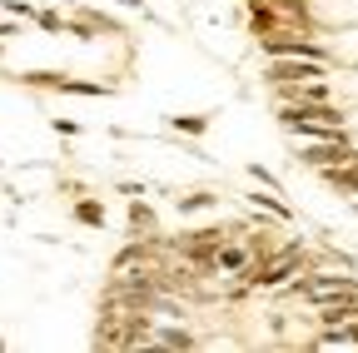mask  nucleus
Masks as SVG:
<instances>
[{
  "label": "nucleus",
  "instance_id": "7ed1b4c3",
  "mask_svg": "<svg viewBox=\"0 0 358 353\" xmlns=\"http://www.w3.org/2000/svg\"><path fill=\"white\" fill-rule=\"evenodd\" d=\"M299 269H303V249H299V244H289L274 264H249L244 284H249V289H284Z\"/></svg>",
  "mask_w": 358,
  "mask_h": 353
},
{
  "label": "nucleus",
  "instance_id": "1a4fd4ad",
  "mask_svg": "<svg viewBox=\"0 0 358 353\" xmlns=\"http://www.w3.org/2000/svg\"><path fill=\"white\" fill-rule=\"evenodd\" d=\"M155 259H159V239H134V244H124L115 254V274L120 269H134V264H155Z\"/></svg>",
  "mask_w": 358,
  "mask_h": 353
},
{
  "label": "nucleus",
  "instance_id": "412c9836",
  "mask_svg": "<svg viewBox=\"0 0 358 353\" xmlns=\"http://www.w3.org/2000/svg\"><path fill=\"white\" fill-rule=\"evenodd\" d=\"M0 6H6V10H10V15H30V20H35V10H30V6H25V0H0Z\"/></svg>",
  "mask_w": 358,
  "mask_h": 353
},
{
  "label": "nucleus",
  "instance_id": "39448f33",
  "mask_svg": "<svg viewBox=\"0 0 358 353\" xmlns=\"http://www.w3.org/2000/svg\"><path fill=\"white\" fill-rule=\"evenodd\" d=\"M308 80H329V60H308V55H279L268 60V85H308Z\"/></svg>",
  "mask_w": 358,
  "mask_h": 353
},
{
  "label": "nucleus",
  "instance_id": "dca6fc26",
  "mask_svg": "<svg viewBox=\"0 0 358 353\" xmlns=\"http://www.w3.org/2000/svg\"><path fill=\"white\" fill-rule=\"evenodd\" d=\"M169 129H174V135H204V129H209V115H174Z\"/></svg>",
  "mask_w": 358,
  "mask_h": 353
},
{
  "label": "nucleus",
  "instance_id": "4be33fe9",
  "mask_svg": "<svg viewBox=\"0 0 358 353\" xmlns=\"http://www.w3.org/2000/svg\"><path fill=\"white\" fill-rule=\"evenodd\" d=\"M120 6H145V0H120Z\"/></svg>",
  "mask_w": 358,
  "mask_h": 353
},
{
  "label": "nucleus",
  "instance_id": "4468645a",
  "mask_svg": "<svg viewBox=\"0 0 358 353\" xmlns=\"http://www.w3.org/2000/svg\"><path fill=\"white\" fill-rule=\"evenodd\" d=\"M75 219H80V224H90V229H105V204H100V199H80V204H75Z\"/></svg>",
  "mask_w": 358,
  "mask_h": 353
},
{
  "label": "nucleus",
  "instance_id": "6ab92c4d",
  "mask_svg": "<svg viewBox=\"0 0 358 353\" xmlns=\"http://www.w3.org/2000/svg\"><path fill=\"white\" fill-rule=\"evenodd\" d=\"M35 25H45V30H65V20H60L55 10H35Z\"/></svg>",
  "mask_w": 358,
  "mask_h": 353
},
{
  "label": "nucleus",
  "instance_id": "f257e3e1",
  "mask_svg": "<svg viewBox=\"0 0 358 353\" xmlns=\"http://www.w3.org/2000/svg\"><path fill=\"white\" fill-rule=\"evenodd\" d=\"M279 124L289 129V135H299V140H348L343 115L334 105H284Z\"/></svg>",
  "mask_w": 358,
  "mask_h": 353
},
{
  "label": "nucleus",
  "instance_id": "f8f14e48",
  "mask_svg": "<svg viewBox=\"0 0 358 353\" xmlns=\"http://www.w3.org/2000/svg\"><path fill=\"white\" fill-rule=\"evenodd\" d=\"M244 199H249L254 209H264V214H274V219H284V224H289V219H294V209H289V204H284V199H279L274 189H268V194L259 189V194H244Z\"/></svg>",
  "mask_w": 358,
  "mask_h": 353
},
{
  "label": "nucleus",
  "instance_id": "0eeeda50",
  "mask_svg": "<svg viewBox=\"0 0 358 353\" xmlns=\"http://www.w3.org/2000/svg\"><path fill=\"white\" fill-rule=\"evenodd\" d=\"M224 244V229H189V234H179V254H185L189 264H199V269H214V249Z\"/></svg>",
  "mask_w": 358,
  "mask_h": 353
},
{
  "label": "nucleus",
  "instance_id": "aec40b11",
  "mask_svg": "<svg viewBox=\"0 0 358 353\" xmlns=\"http://www.w3.org/2000/svg\"><path fill=\"white\" fill-rule=\"evenodd\" d=\"M249 174H254V180H259V185H268V189H279V180H274V174H268L264 164H249Z\"/></svg>",
  "mask_w": 358,
  "mask_h": 353
},
{
  "label": "nucleus",
  "instance_id": "a211bd4d",
  "mask_svg": "<svg viewBox=\"0 0 358 353\" xmlns=\"http://www.w3.org/2000/svg\"><path fill=\"white\" fill-rule=\"evenodd\" d=\"M20 80L35 85V90H55V85H60V70H25Z\"/></svg>",
  "mask_w": 358,
  "mask_h": 353
},
{
  "label": "nucleus",
  "instance_id": "ddd939ff",
  "mask_svg": "<svg viewBox=\"0 0 358 353\" xmlns=\"http://www.w3.org/2000/svg\"><path fill=\"white\" fill-rule=\"evenodd\" d=\"M60 95H90V100H100V95H110V85H95V80H70V75H60V85H55Z\"/></svg>",
  "mask_w": 358,
  "mask_h": 353
},
{
  "label": "nucleus",
  "instance_id": "9b49d317",
  "mask_svg": "<svg viewBox=\"0 0 358 353\" xmlns=\"http://www.w3.org/2000/svg\"><path fill=\"white\" fill-rule=\"evenodd\" d=\"M259 6H268V10H279V15H284L289 25H299V30H303V25L313 20V15H308V0H259Z\"/></svg>",
  "mask_w": 358,
  "mask_h": 353
},
{
  "label": "nucleus",
  "instance_id": "9d476101",
  "mask_svg": "<svg viewBox=\"0 0 358 353\" xmlns=\"http://www.w3.org/2000/svg\"><path fill=\"white\" fill-rule=\"evenodd\" d=\"M150 343H155V348H199V338H194L189 329H174V324L155 329V333H150Z\"/></svg>",
  "mask_w": 358,
  "mask_h": 353
},
{
  "label": "nucleus",
  "instance_id": "20e7f679",
  "mask_svg": "<svg viewBox=\"0 0 358 353\" xmlns=\"http://www.w3.org/2000/svg\"><path fill=\"white\" fill-rule=\"evenodd\" d=\"M259 50H264L268 60H279V55H308V60H329V65H334L329 45H319V40H308V35H299V30H268V35L259 40Z\"/></svg>",
  "mask_w": 358,
  "mask_h": 353
},
{
  "label": "nucleus",
  "instance_id": "6e6552de",
  "mask_svg": "<svg viewBox=\"0 0 358 353\" xmlns=\"http://www.w3.org/2000/svg\"><path fill=\"white\" fill-rule=\"evenodd\" d=\"M249 264H254V249L249 244H219L214 249V269L219 274H249Z\"/></svg>",
  "mask_w": 358,
  "mask_h": 353
},
{
  "label": "nucleus",
  "instance_id": "f03ea898",
  "mask_svg": "<svg viewBox=\"0 0 358 353\" xmlns=\"http://www.w3.org/2000/svg\"><path fill=\"white\" fill-rule=\"evenodd\" d=\"M289 294H299L303 303H334V298H348V294H358V279L348 274V269H308V274H294V284H289Z\"/></svg>",
  "mask_w": 358,
  "mask_h": 353
},
{
  "label": "nucleus",
  "instance_id": "2eb2a0df",
  "mask_svg": "<svg viewBox=\"0 0 358 353\" xmlns=\"http://www.w3.org/2000/svg\"><path fill=\"white\" fill-rule=\"evenodd\" d=\"M174 204H179V214H199V209H214V194L209 189H189V194H179Z\"/></svg>",
  "mask_w": 358,
  "mask_h": 353
},
{
  "label": "nucleus",
  "instance_id": "f3484780",
  "mask_svg": "<svg viewBox=\"0 0 358 353\" xmlns=\"http://www.w3.org/2000/svg\"><path fill=\"white\" fill-rule=\"evenodd\" d=\"M129 224H134V229H140V234H145V229L155 234V209H150L145 199H134V204H129Z\"/></svg>",
  "mask_w": 358,
  "mask_h": 353
},
{
  "label": "nucleus",
  "instance_id": "423d86ee",
  "mask_svg": "<svg viewBox=\"0 0 358 353\" xmlns=\"http://www.w3.org/2000/svg\"><path fill=\"white\" fill-rule=\"evenodd\" d=\"M299 159H303L308 169H338V164H353L358 150H353L348 140H303Z\"/></svg>",
  "mask_w": 358,
  "mask_h": 353
}]
</instances>
